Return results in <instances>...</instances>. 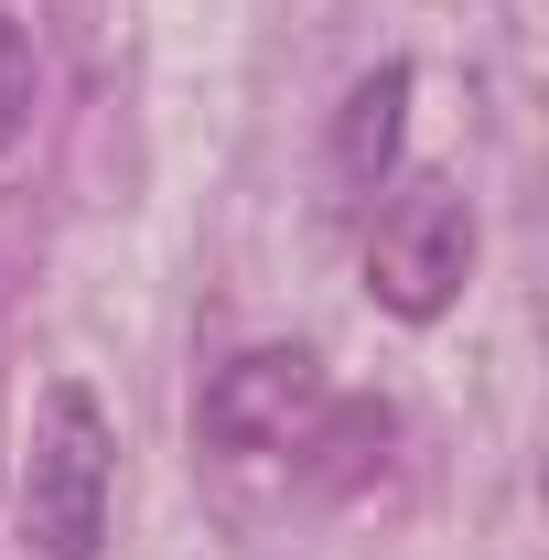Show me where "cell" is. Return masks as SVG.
I'll list each match as a JSON object with an SVG mask.
<instances>
[{"mask_svg":"<svg viewBox=\"0 0 549 560\" xmlns=\"http://www.w3.org/2000/svg\"><path fill=\"white\" fill-rule=\"evenodd\" d=\"M324 410V366L313 346H248L226 355L206 377V399H195V431H206V453H291L302 442V420Z\"/></svg>","mask_w":549,"mask_h":560,"instance_id":"obj_3","label":"cell"},{"mask_svg":"<svg viewBox=\"0 0 549 560\" xmlns=\"http://www.w3.org/2000/svg\"><path fill=\"white\" fill-rule=\"evenodd\" d=\"M108 486H119V431L75 377H55L33 410V442H22V550L97 560L108 550Z\"/></svg>","mask_w":549,"mask_h":560,"instance_id":"obj_1","label":"cell"},{"mask_svg":"<svg viewBox=\"0 0 549 560\" xmlns=\"http://www.w3.org/2000/svg\"><path fill=\"white\" fill-rule=\"evenodd\" d=\"M388 431H399V420H388V399H335V410H324V431L302 442V453H313V486H324V495L366 486V475L388 464Z\"/></svg>","mask_w":549,"mask_h":560,"instance_id":"obj_5","label":"cell"},{"mask_svg":"<svg viewBox=\"0 0 549 560\" xmlns=\"http://www.w3.org/2000/svg\"><path fill=\"white\" fill-rule=\"evenodd\" d=\"M464 280H475V206H464L442 173L399 184V195L377 206V226H366V291H377V313L442 324V313L464 302Z\"/></svg>","mask_w":549,"mask_h":560,"instance_id":"obj_2","label":"cell"},{"mask_svg":"<svg viewBox=\"0 0 549 560\" xmlns=\"http://www.w3.org/2000/svg\"><path fill=\"white\" fill-rule=\"evenodd\" d=\"M33 86H44V66H33V33L0 11V162L22 151V130H33Z\"/></svg>","mask_w":549,"mask_h":560,"instance_id":"obj_6","label":"cell"},{"mask_svg":"<svg viewBox=\"0 0 549 560\" xmlns=\"http://www.w3.org/2000/svg\"><path fill=\"white\" fill-rule=\"evenodd\" d=\"M399 130H410V66L388 55V66L355 75V86H344V108H335V184H344V195H377V184H388Z\"/></svg>","mask_w":549,"mask_h":560,"instance_id":"obj_4","label":"cell"}]
</instances>
